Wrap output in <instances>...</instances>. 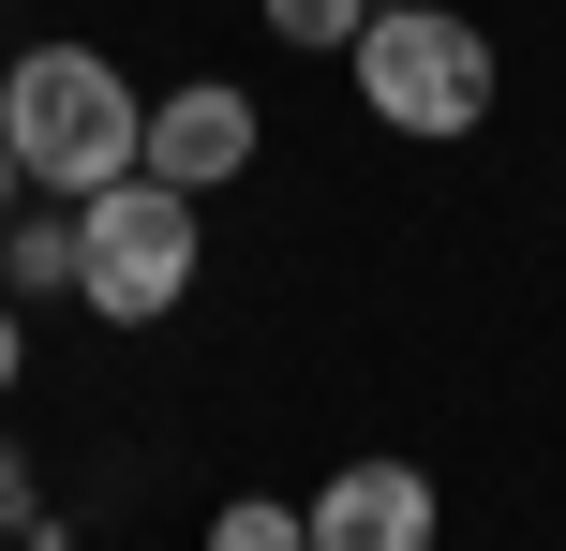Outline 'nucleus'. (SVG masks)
<instances>
[{
  "instance_id": "obj_1",
  "label": "nucleus",
  "mask_w": 566,
  "mask_h": 551,
  "mask_svg": "<svg viewBox=\"0 0 566 551\" xmlns=\"http://www.w3.org/2000/svg\"><path fill=\"white\" fill-rule=\"evenodd\" d=\"M0 149H15L30 194L90 209L105 179H135V149H149V89L119 75L105 45H30L15 75H0Z\"/></svg>"
},
{
  "instance_id": "obj_2",
  "label": "nucleus",
  "mask_w": 566,
  "mask_h": 551,
  "mask_svg": "<svg viewBox=\"0 0 566 551\" xmlns=\"http://www.w3.org/2000/svg\"><path fill=\"white\" fill-rule=\"evenodd\" d=\"M343 60H358V105L388 135H418V149H462L492 119V30L448 15V0H373V30Z\"/></svg>"
},
{
  "instance_id": "obj_3",
  "label": "nucleus",
  "mask_w": 566,
  "mask_h": 551,
  "mask_svg": "<svg viewBox=\"0 0 566 551\" xmlns=\"http://www.w3.org/2000/svg\"><path fill=\"white\" fill-rule=\"evenodd\" d=\"M195 254H209V209L165 194V179H105V194L75 209V298L105 328H165L179 298H195Z\"/></svg>"
},
{
  "instance_id": "obj_4",
  "label": "nucleus",
  "mask_w": 566,
  "mask_h": 551,
  "mask_svg": "<svg viewBox=\"0 0 566 551\" xmlns=\"http://www.w3.org/2000/svg\"><path fill=\"white\" fill-rule=\"evenodd\" d=\"M254 135H269V119H254V89L195 75V89H165V105H149V149H135V165L165 179V194H195V209H209L239 165H254Z\"/></svg>"
},
{
  "instance_id": "obj_5",
  "label": "nucleus",
  "mask_w": 566,
  "mask_h": 551,
  "mask_svg": "<svg viewBox=\"0 0 566 551\" xmlns=\"http://www.w3.org/2000/svg\"><path fill=\"white\" fill-rule=\"evenodd\" d=\"M298 522H313V551H432V522H448V507H432L418 463H343Z\"/></svg>"
},
{
  "instance_id": "obj_6",
  "label": "nucleus",
  "mask_w": 566,
  "mask_h": 551,
  "mask_svg": "<svg viewBox=\"0 0 566 551\" xmlns=\"http://www.w3.org/2000/svg\"><path fill=\"white\" fill-rule=\"evenodd\" d=\"M209 551H313V522L283 492H239V507H209Z\"/></svg>"
},
{
  "instance_id": "obj_7",
  "label": "nucleus",
  "mask_w": 566,
  "mask_h": 551,
  "mask_svg": "<svg viewBox=\"0 0 566 551\" xmlns=\"http://www.w3.org/2000/svg\"><path fill=\"white\" fill-rule=\"evenodd\" d=\"M254 15L283 30V45H313V60H328V45H358V30H373V0H254Z\"/></svg>"
},
{
  "instance_id": "obj_8",
  "label": "nucleus",
  "mask_w": 566,
  "mask_h": 551,
  "mask_svg": "<svg viewBox=\"0 0 566 551\" xmlns=\"http://www.w3.org/2000/svg\"><path fill=\"white\" fill-rule=\"evenodd\" d=\"M15 373H30V328H15V298H0V403H15Z\"/></svg>"
},
{
  "instance_id": "obj_9",
  "label": "nucleus",
  "mask_w": 566,
  "mask_h": 551,
  "mask_svg": "<svg viewBox=\"0 0 566 551\" xmlns=\"http://www.w3.org/2000/svg\"><path fill=\"white\" fill-rule=\"evenodd\" d=\"M15 194H30V179H15V149H0V209H15Z\"/></svg>"
}]
</instances>
